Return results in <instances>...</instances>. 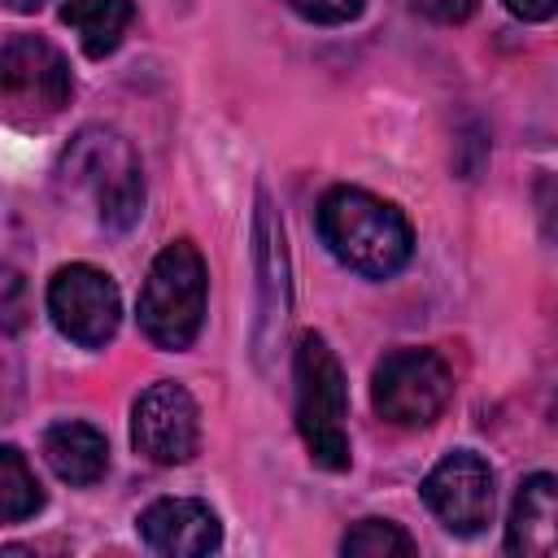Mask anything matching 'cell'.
Returning a JSON list of instances; mask_svg holds the SVG:
<instances>
[{"label":"cell","instance_id":"obj_1","mask_svg":"<svg viewBox=\"0 0 558 558\" xmlns=\"http://www.w3.org/2000/svg\"><path fill=\"white\" fill-rule=\"evenodd\" d=\"M318 235L362 279H392L414 257L410 218L366 187H331L318 201Z\"/></svg>","mask_w":558,"mask_h":558},{"label":"cell","instance_id":"obj_2","mask_svg":"<svg viewBox=\"0 0 558 558\" xmlns=\"http://www.w3.org/2000/svg\"><path fill=\"white\" fill-rule=\"evenodd\" d=\"M292 384H296V432L310 458L327 471L349 466V384L340 357L331 353L327 336L305 331L292 353Z\"/></svg>","mask_w":558,"mask_h":558},{"label":"cell","instance_id":"obj_3","mask_svg":"<svg viewBox=\"0 0 558 558\" xmlns=\"http://www.w3.org/2000/svg\"><path fill=\"white\" fill-rule=\"evenodd\" d=\"M205 296H209V275H205V257L192 240H174L166 244L140 288V331L157 344V349H187L201 336L205 323Z\"/></svg>","mask_w":558,"mask_h":558},{"label":"cell","instance_id":"obj_4","mask_svg":"<svg viewBox=\"0 0 558 558\" xmlns=\"http://www.w3.org/2000/svg\"><path fill=\"white\" fill-rule=\"evenodd\" d=\"M453 397V371L436 349H392L371 375L375 414L392 427H427Z\"/></svg>","mask_w":558,"mask_h":558},{"label":"cell","instance_id":"obj_5","mask_svg":"<svg viewBox=\"0 0 558 558\" xmlns=\"http://www.w3.org/2000/svg\"><path fill=\"white\" fill-rule=\"evenodd\" d=\"M65 174H74V183L92 187L96 214L109 231H126L144 214V174L122 135H113L105 126H87L65 153Z\"/></svg>","mask_w":558,"mask_h":558},{"label":"cell","instance_id":"obj_6","mask_svg":"<svg viewBox=\"0 0 558 558\" xmlns=\"http://www.w3.org/2000/svg\"><path fill=\"white\" fill-rule=\"evenodd\" d=\"M74 92L65 57L39 35H9L0 52V96L13 122L35 126L65 109Z\"/></svg>","mask_w":558,"mask_h":558},{"label":"cell","instance_id":"obj_7","mask_svg":"<svg viewBox=\"0 0 558 558\" xmlns=\"http://www.w3.org/2000/svg\"><path fill=\"white\" fill-rule=\"evenodd\" d=\"M48 314L65 340L83 349H105L118 331L122 296H118V283L100 266L70 262L48 279Z\"/></svg>","mask_w":558,"mask_h":558},{"label":"cell","instance_id":"obj_8","mask_svg":"<svg viewBox=\"0 0 558 558\" xmlns=\"http://www.w3.org/2000/svg\"><path fill=\"white\" fill-rule=\"evenodd\" d=\"M131 445L157 466H179L201 445V410L174 379L148 384L131 405Z\"/></svg>","mask_w":558,"mask_h":558},{"label":"cell","instance_id":"obj_9","mask_svg":"<svg viewBox=\"0 0 558 558\" xmlns=\"http://www.w3.org/2000/svg\"><path fill=\"white\" fill-rule=\"evenodd\" d=\"M418 493L453 536H475L493 519V466L475 449H449L427 471Z\"/></svg>","mask_w":558,"mask_h":558},{"label":"cell","instance_id":"obj_10","mask_svg":"<svg viewBox=\"0 0 558 558\" xmlns=\"http://www.w3.org/2000/svg\"><path fill=\"white\" fill-rule=\"evenodd\" d=\"M135 527H140L144 545L166 558H201L222 545L218 514L196 497H157L153 506L140 510Z\"/></svg>","mask_w":558,"mask_h":558},{"label":"cell","instance_id":"obj_11","mask_svg":"<svg viewBox=\"0 0 558 558\" xmlns=\"http://www.w3.org/2000/svg\"><path fill=\"white\" fill-rule=\"evenodd\" d=\"M506 549L519 558H558V475L536 471L519 484L506 519Z\"/></svg>","mask_w":558,"mask_h":558},{"label":"cell","instance_id":"obj_12","mask_svg":"<svg viewBox=\"0 0 558 558\" xmlns=\"http://www.w3.org/2000/svg\"><path fill=\"white\" fill-rule=\"evenodd\" d=\"M44 458L57 480H65L74 488H92L109 471V440L100 427H92L83 418H61L44 432Z\"/></svg>","mask_w":558,"mask_h":558},{"label":"cell","instance_id":"obj_13","mask_svg":"<svg viewBox=\"0 0 558 558\" xmlns=\"http://www.w3.org/2000/svg\"><path fill=\"white\" fill-rule=\"evenodd\" d=\"M257 270H262V327H257V344L266 349V331L283 327V310H288V279L275 270H283V227L270 214L266 192L257 196Z\"/></svg>","mask_w":558,"mask_h":558},{"label":"cell","instance_id":"obj_14","mask_svg":"<svg viewBox=\"0 0 558 558\" xmlns=\"http://www.w3.org/2000/svg\"><path fill=\"white\" fill-rule=\"evenodd\" d=\"M131 17H135L131 0H65L61 4V22L78 35V44L92 61L109 57L122 44Z\"/></svg>","mask_w":558,"mask_h":558},{"label":"cell","instance_id":"obj_15","mask_svg":"<svg viewBox=\"0 0 558 558\" xmlns=\"http://www.w3.org/2000/svg\"><path fill=\"white\" fill-rule=\"evenodd\" d=\"M44 506V488L35 480V471L26 466L17 445L0 449V519L4 523H22Z\"/></svg>","mask_w":558,"mask_h":558},{"label":"cell","instance_id":"obj_16","mask_svg":"<svg viewBox=\"0 0 558 558\" xmlns=\"http://www.w3.org/2000/svg\"><path fill=\"white\" fill-rule=\"evenodd\" d=\"M344 554H357V558H388V554H414V536L392 523V519H357L344 541H340Z\"/></svg>","mask_w":558,"mask_h":558},{"label":"cell","instance_id":"obj_17","mask_svg":"<svg viewBox=\"0 0 558 558\" xmlns=\"http://www.w3.org/2000/svg\"><path fill=\"white\" fill-rule=\"evenodd\" d=\"M283 4L318 26H344L366 9V0H283Z\"/></svg>","mask_w":558,"mask_h":558},{"label":"cell","instance_id":"obj_18","mask_svg":"<svg viewBox=\"0 0 558 558\" xmlns=\"http://www.w3.org/2000/svg\"><path fill=\"white\" fill-rule=\"evenodd\" d=\"M475 4H480V0H414V9H418L423 17H432V22H440V26L466 22V17L475 13Z\"/></svg>","mask_w":558,"mask_h":558},{"label":"cell","instance_id":"obj_19","mask_svg":"<svg viewBox=\"0 0 558 558\" xmlns=\"http://www.w3.org/2000/svg\"><path fill=\"white\" fill-rule=\"evenodd\" d=\"M506 13H514L519 22H549L558 13V0H501Z\"/></svg>","mask_w":558,"mask_h":558},{"label":"cell","instance_id":"obj_20","mask_svg":"<svg viewBox=\"0 0 558 558\" xmlns=\"http://www.w3.org/2000/svg\"><path fill=\"white\" fill-rule=\"evenodd\" d=\"M4 4H9L13 13H35V9L44 4V0H4Z\"/></svg>","mask_w":558,"mask_h":558}]
</instances>
